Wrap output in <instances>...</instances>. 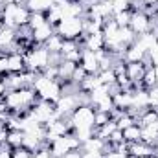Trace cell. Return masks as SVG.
<instances>
[{"label":"cell","instance_id":"11","mask_svg":"<svg viewBox=\"0 0 158 158\" xmlns=\"http://www.w3.org/2000/svg\"><path fill=\"white\" fill-rule=\"evenodd\" d=\"M15 44H17V30L7 28V26L4 30H0V53L7 55Z\"/></svg>","mask_w":158,"mask_h":158},{"label":"cell","instance_id":"30","mask_svg":"<svg viewBox=\"0 0 158 158\" xmlns=\"http://www.w3.org/2000/svg\"><path fill=\"white\" fill-rule=\"evenodd\" d=\"M131 4H132V0H112V11L114 13L131 11Z\"/></svg>","mask_w":158,"mask_h":158},{"label":"cell","instance_id":"31","mask_svg":"<svg viewBox=\"0 0 158 158\" xmlns=\"http://www.w3.org/2000/svg\"><path fill=\"white\" fill-rule=\"evenodd\" d=\"M147 98H149V107L158 110V85L147 88Z\"/></svg>","mask_w":158,"mask_h":158},{"label":"cell","instance_id":"3","mask_svg":"<svg viewBox=\"0 0 158 158\" xmlns=\"http://www.w3.org/2000/svg\"><path fill=\"white\" fill-rule=\"evenodd\" d=\"M55 31L64 40H79L85 46V17H70L63 19L57 26Z\"/></svg>","mask_w":158,"mask_h":158},{"label":"cell","instance_id":"7","mask_svg":"<svg viewBox=\"0 0 158 158\" xmlns=\"http://www.w3.org/2000/svg\"><path fill=\"white\" fill-rule=\"evenodd\" d=\"M79 105H81V101H79V90H76V92H63V96L55 103V110H57V114L61 118H70L72 112L77 109Z\"/></svg>","mask_w":158,"mask_h":158},{"label":"cell","instance_id":"2","mask_svg":"<svg viewBox=\"0 0 158 158\" xmlns=\"http://www.w3.org/2000/svg\"><path fill=\"white\" fill-rule=\"evenodd\" d=\"M31 88L37 92L39 99H44V101H50V103H57V99L63 96V85L57 81V79H48L46 76L39 74Z\"/></svg>","mask_w":158,"mask_h":158},{"label":"cell","instance_id":"37","mask_svg":"<svg viewBox=\"0 0 158 158\" xmlns=\"http://www.w3.org/2000/svg\"><path fill=\"white\" fill-rule=\"evenodd\" d=\"M6 94H7V86H6V83H4V79L0 81V101L6 98Z\"/></svg>","mask_w":158,"mask_h":158},{"label":"cell","instance_id":"24","mask_svg":"<svg viewBox=\"0 0 158 158\" xmlns=\"http://www.w3.org/2000/svg\"><path fill=\"white\" fill-rule=\"evenodd\" d=\"M98 77H99V83L105 85V86H114V85H116V72H114V68L99 70Z\"/></svg>","mask_w":158,"mask_h":158},{"label":"cell","instance_id":"33","mask_svg":"<svg viewBox=\"0 0 158 158\" xmlns=\"http://www.w3.org/2000/svg\"><path fill=\"white\" fill-rule=\"evenodd\" d=\"M112 147H116V145H119V143H123L125 140H123V131H119V129H116L110 136H109V140H107Z\"/></svg>","mask_w":158,"mask_h":158},{"label":"cell","instance_id":"16","mask_svg":"<svg viewBox=\"0 0 158 158\" xmlns=\"http://www.w3.org/2000/svg\"><path fill=\"white\" fill-rule=\"evenodd\" d=\"M147 57V52H143L136 42L127 46V50L123 52V61L125 63H143Z\"/></svg>","mask_w":158,"mask_h":158},{"label":"cell","instance_id":"23","mask_svg":"<svg viewBox=\"0 0 158 158\" xmlns=\"http://www.w3.org/2000/svg\"><path fill=\"white\" fill-rule=\"evenodd\" d=\"M53 4L55 0H26V6L30 11H42V13H46Z\"/></svg>","mask_w":158,"mask_h":158},{"label":"cell","instance_id":"26","mask_svg":"<svg viewBox=\"0 0 158 158\" xmlns=\"http://www.w3.org/2000/svg\"><path fill=\"white\" fill-rule=\"evenodd\" d=\"M46 22H48L46 20V13H42V11H31L30 20H28V26L31 30H35V28H39L42 24H46Z\"/></svg>","mask_w":158,"mask_h":158},{"label":"cell","instance_id":"14","mask_svg":"<svg viewBox=\"0 0 158 158\" xmlns=\"http://www.w3.org/2000/svg\"><path fill=\"white\" fill-rule=\"evenodd\" d=\"M114 98V109L119 110H131L132 109V88L131 90H118L116 94H112Z\"/></svg>","mask_w":158,"mask_h":158},{"label":"cell","instance_id":"32","mask_svg":"<svg viewBox=\"0 0 158 158\" xmlns=\"http://www.w3.org/2000/svg\"><path fill=\"white\" fill-rule=\"evenodd\" d=\"M112 116L110 112H103V110H96V116H94V125L99 127V125H105L107 121H110Z\"/></svg>","mask_w":158,"mask_h":158},{"label":"cell","instance_id":"8","mask_svg":"<svg viewBox=\"0 0 158 158\" xmlns=\"http://www.w3.org/2000/svg\"><path fill=\"white\" fill-rule=\"evenodd\" d=\"M129 28H131L136 35L149 33V31H153V28H151V17H149L145 11H132Z\"/></svg>","mask_w":158,"mask_h":158},{"label":"cell","instance_id":"27","mask_svg":"<svg viewBox=\"0 0 158 158\" xmlns=\"http://www.w3.org/2000/svg\"><path fill=\"white\" fill-rule=\"evenodd\" d=\"M24 143V132L22 131H9L7 134V145L13 149V147H20Z\"/></svg>","mask_w":158,"mask_h":158},{"label":"cell","instance_id":"10","mask_svg":"<svg viewBox=\"0 0 158 158\" xmlns=\"http://www.w3.org/2000/svg\"><path fill=\"white\" fill-rule=\"evenodd\" d=\"M79 64L85 68V72H86L88 76H96V74H99V61H98V57H96V52H92V50L83 48V53H81V61H79Z\"/></svg>","mask_w":158,"mask_h":158},{"label":"cell","instance_id":"34","mask_svg":"<svg viewBox=\"0 0 158 158\" xmlns=\"http://www.w3.org/2000/svg\"><path fill=\"white\" fill-rule=\"evenodd\" d=\"M129 151H121V149H110L109 153H105V158H127Z\"/></svg>","mask_w":158,"mask_h":158},{"label":"cell","instance_id":"25","mask_svg":"<svg viewBox=\"0 0 158 158\" xmlns=\"http://www.w3.org/2000/svg\"><path fill=\"white\" fill-rule=\"evenodd\" d=\"M158 85V79H156V74H155V66H147L145 68V74L142 77V86L143 88H151Z\"/></svg>","mask_w":158,"mask_h":158},{"label":"cell","instance_id":"38","mask_svg":"<svg viewBox=\"0 0 158 158\" xmlns=\"http://www.w3.org/2000/svg\"><path fill=\"white\" fill-rule=\"evenodd\" d=\"M6 28V24H4V19H2V15H0V30H4Z\"/></svg>","mask_w":158,"mask_h":158},{"label":"cell","instance_id":"36","mask_svg":"<svg viewBox=\"0 0 158 158\" xmlns=\"http://www.w3.org/2000/svg\"><path fill=\"white\" fill-rule=\"evenodd\" d=\"M63 158H83V151H81V149H74V151L66 153Z\"/></svg>","mask_w":158,"mask_h":158},{"label":"cell","instance_id":"12","mask_svg":"<svg viewBox=\"0 0 158 158\" xmlns=\"http://www.w3.org/2000/svg\"><path fill=\"white\" fill-rule=\"evenodd\" d=\"M129 155H132L134 158H151L155 156V147L142 140L132 142V143H129Z\"/></svg>","mask_w":158,"mask_h":158},{"label":"cell","instance_id":"41","mask_svg":"<svg viewBox=\"0 0 158 158\" xmlns=\"http://www.w3.org/2000/svg\"><path fill=\"white\" fill-rule=\"evenodd\" d=\"M151 158H155V156H151Z\"/></svg>","mask_w":158,"mask_h":158},{"label":"cell","instance_id":"21","mask_svg":"<svg viewBox=\"0 0 158 158\" xmlns=\"http://www.w3.org/2000/svg\"><path fill=\"white\" fill-rule=\"evenodd\" d=\"M140 138H142V127H140L138 123H134V125H131V127L123 129V140H125L127 143L140 142Z\"/></svg>","mask_w":158,"mask_h":158},{"label":"cell","instance_id":"20","mask_svg":"<svg viewBox=\"0 0 158 158\" xmlns=\"http://www.w3.org/2000/svg\"><path fill=\"white\" fill-rule=\"evenodd\" d=\"M142 142L149 143V145H158V129L155 125H147V127H142Z\"/></svg>","mask_w":158,"mask_h":158},{"label":"cell","instance_id":"13","mask_svg":"<svg viewBox=\"0 0 158 158\" xmlns=\"http://www.w3.org/2000/svg\"><path fill=\"white\" fill-rule=\"evenodd\" d=\"M7 70H9V74H22V72H26L24 53H19V52L7 53Z\"/></svg>","mask_w":158,"mask_h":158},{"label":"cell","instance_id":"29","mask_svg":"<svg viewBox=\"0 0 158 158\" xmlns=\"http://www.w3.org/2000/svg\"><path fill=\"white\" fill-rule=\"evenodd\" d=\"M31 155H33V151H30V149L24 147V145L11 149V158H31Z\"/></svg>","mask_w":158,"mask_h":158},{"label":"cell","instance_id":"1","mask_svg":"<svg viewBox=\"0 0 158 158\" xmlns=\"http://www.w3.org/2000/svg\"><path fill=\"white\" fill-rule=\"evenodd\" d=\"M37 101H39V96L31 86H24L19 90H7L4 98V103L7 105L9 112L15 116H28L31 107Z\"/></svg>","mask_w":158,"mask_h":158},{"label":"cell","instance_id":"17","mask_svg":"<svg viewBox=\"0 0 158 158\" xmlns=\"http://www.w3.org/2000/svg\"><path fill=\"white\" fill-rule=\"evenodd\" d=\"M53 33H55V28L52 24H48V22L39 26V28H35L33 30V46L35 44H44Z\"/></svg>","mask_w":158,"mask_h":158},{"label":"cell","instance_id":"39","mask_svg":"<svg viewBox=\"0 0 158 158\" xmlns=\"http://www.w3.org/2000/svg\"><path fill=\"white\" fill-rule=\"evenodd\" d=\"M155 74H156V79H158V66H155Z\"/></svg>","mask_w":158,"mask_h":158},{"label":"cell","instance_id":"6","mask_svg":"<svg viewBox=\"0 0 158 158\" xmlns=\"http://www.w3.org/2000/svg\"><path fill=\"white\" fill-rule=\"evenodd\" d=\"M48 149H50L52 158H63L66 153H70L74 149H81V142L74 132H70V134L55 138L52 143H48Z\"/></svg>","mask_w":158,"mask_h":158},{"label":"cell","instance_id":"22","mask_svg":"<svg viewBox=\"0 0 158 158\" xmlns=\"http://www.w3.org/2000/svg\"><path fill=\"white\" fill-rule=\"evenodd\" d=\"M63 42H64V39L55 31L50 39L44 42V46H46V50L50 52V53H61V48H63Z\"/></svg>","mask_w":158,"mask_h":158},{"label":"cell","instance_id":"5","mask_svg":"<svg viewBox=\"0 0 158 158\" xmlns=\"http://www.w3.org/2000/svg\"><path fill=\"white\" fill-rule=\"evenodd\" d=\"M26 70H31L35 74H42L46 66H50V52L46 50L44 44H35L31 46L26 53Z\"/></svg>","mask_w":158,"mask_h":158},{"label":"cell","instance_id":"35","mask_svg":"<svg viewBox=\"0 0 158 158\" xmlns=\"http://www.w3.org/2000/svg\"><path fill=\"white\" fill-rule=\"evenodd\" d=\"M83 158H105V153H101V151H83Z\"/></svg>","mask_w":158,"mask_h":158},{"label":"cell","instance_id":"4","mask_svg":"<svg viewBox=\"0 0 158 158\" xmlns=\"http://www.w3.org/2000/svg\"><path fill=\"white\" fill-rule=\"evenodd\" d=\"M2 19H4V24L7 28H20V26H26L28 20H30V15L31 11L28 9L26 4H6L2 7Z\"/></svg>","mask_w":158,"mask_h":158},{"label":"cell","instance_id":"15","mask_svg":"<svg viewBox=\"0 0 158 158\" xmlns=\"http://www.w3.org/2000/svg\"><path fill=\"white\" fill-rule=\"evenodd\" d=\"M76 66H77V63L61 61V63L57 64V81H59L61 85L70 83V81H72V76H74V72H76Z\"/></svg>","mask_w":158,"mask_h":158},{"label":"cell","instance_id":"28","mask_svg":"<svg viewBox=\"0 0 158 158\" xmlns=\"http://www.w3.org/2000/svg\"><path fill=\"white\" fill-rule=\"evenodd\" d=\"M131 15H132V11H119V13H112V20L118 24L119 28H125V26H129V22H131Z\"/></svg>","mask_w":158,"mask_h":158},{"label":"cell","instance_id":"9","mask_svg":"<svg viewBox=\"0 0 158 158\" xmlns=\"http://www.w3.org/2000/svg\"><path fill=\"white\" fill-rule=\"evenodd\" d=\"M147 66H149V64H145V63H125L127 77L132 83L134 88H143V86H142V77H143Z\"/></svg>","mask_w":158,"mask_h":158},{"label":"cell","instance_id":"40","mask_svg":"<svg viewBox=\"0 0 158 158\" xmlns=\"http://www.w3.org/2000/svg\"><path fill=\"white\" fill-rule=\"evenodd\" d=\"M0 13H2V7H0Z\"/></svg>","mask_w":158,"mask_h":158},{"label":"cell","instance_id":"19","mask_svg":"<svg viewBox=\"0 0 158 158\" xmlns=\"http://www.w3.org/2000/svg\"><path fill=\"white\" fill-rule=\"evenodd\" d=\"M85 48H86V50H92V52L105 50L103 31H101V33H96V35H86V37H85Z\"/></svg>","mask_w":158,"mask_h":158},{"label":"cell","instance_id":"18","mask_svg":"<svg viewBox=\"0 0 158 158\" xmlns=\"http://www.w3.org/2000/svg\"><path fill=\"white\" fill-rule=\"evenodd\" d=\"M4 83H6L7 90H19V88L28 86V83L24 79V72L22 74H6L4 76Z\"/></svg>","mask_w":158,"mask_h":158}]
</instances>
